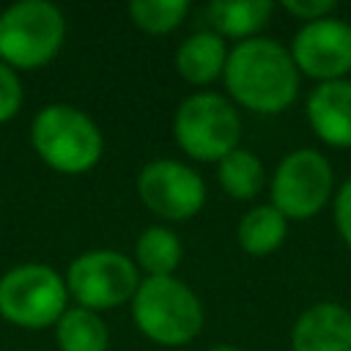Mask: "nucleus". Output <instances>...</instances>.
<instances>
[{
    "label": "nucleus",
    "instance_id": "obj_20",
    "mask_svg": "<svg viewBox=\"0 0 351 351\" xmlns=\"http://www.w3.org/2000/svg\"><path fill=\"white\" fill-rule=\"evenodd\" d=\"M22 82H19V74L16 69H11L8 63L0 60V123L11 121L19 107H22Z\"/></svg>",
    "mask_w": 351,
    "mask_h": 351
},
{
    "label": "nucleus",
    "instance_id": "obj_12",
    "mask_svg": "<svg viewBox=\"0 0 351 351\" xmlns=\"http://www.w3.org/2000/svg\"><path fill=\"white\" fill-rule=\"evenodd\" d=\"M304 115L321 143L332 148H351V80L315 82L307 93Z\"/></svg>",
    "mask_w": 351,
    "mask_h": 351
},
{
    "label": "nucleus",
    "instance_id": "obj_19",
    "mask_svg": "<svg viewBox=\"0 0 351 351\" xmlns=\"http://www.w3.org/2000/svg\"><path fill=\"white\" fill-rule=\"evenodd\" d=\"M189 11L186 0H134L129 3L132 22L151 36H165L176 30Z\"/></svg>",
    "mask_w": 351,
    "mask_h": 351
},
{
    "label": "nucleus",
    "instance_id": "obj_21",
    "mask_svg": "<svg viewBox=\"0 0 351 351\" xmlns=\"http://www.w3.org/2000/svg\"><path fill=\"white\" fill-rule=\"evenodd\" d=\"M332 219H335V230L351 250V176L332 195Z\"/></svg>",
    "mask_w": 351,
    "mask_h": 351
},
{
    "label": "nucleus",
    "instance_id": "obj_7",
    "mask_svg": "<svg viewBox=\"0 0 351 351\" xmlns=\"http://www.w3.org/2000/svg\"><path fill=\"white\" fill-rule=\"evenodd\" d=\"M66 280L44 263H22L0 277V315L22 329H44L66 313Z\"/></svg>",
    "mask_w": 351,
    "mask_h": 351
},
{
    "label": "nucleus",
    "instance_id": "obj_16",
    "mask_svg": "<svg viewBox=\"0 0 351 351\" xmlns=\"http://www.w3.org/2000/svg\"><path fill=\"white\" fill-rule=\"evenodd\" d=\"M55 340L60 351H107L110 335L99 313L85 307H66L55 324Z\"/></svg>",
    "mask_w": 351,
    "mask_h": 351
},
{
    "label": "nucleus",
    "instance_id": "obj_14",
    "mask_svg": "<svg viewBox=\"0 0 351 351\" xmlns=\"http://www.w3.org/2000/svg\"><path fill=\"white\" fill-rule=\"evenodd\" d=\"M274 5L269 0H214L206 8V16L217 36L222 38H255L266 27Z\"/></svg>",
    "mask_w": 351,
    "mask_h": 351
},
{
    "label": "nucleus",
    "instance_id": "obj_18",
    "mask_svg": "<svg viewBox=\"0 0 351 351\" xmlns=\"http://www.w3.org/2000/svg\"><path fill=\"white\" fill-rule=\"evenodd\" d=\"M134 261L148 277H173L181 263V239L162 225H151L134 244Z\"/></svg>",
    "mask_w": 351,
    "mask_h": 351
},
{
    "label": "nucleus",
    "instance_id": "obj_10",
    "mask_svg": "<svg viewBox=\"0 0 351 351\" xmlns=\"http://www.w3.org/2000/svg\"><path fill=\"white\" fill-rule=\"evenodd\" d=\"M137 192L148 211L162 219H192L206 203L203 178L184 162L154 159L137 176Z\"/></svg>",
    "mask_w": 351,
    "mask_h": 351
},
{
    "label": "nucleus",
    "instance_id": "obj_2",
    "mask_svg": "<svg viewBox=\"0 0 351 351\" xmlns=\"http://www.w3.org/2000/svg\"><path fill=\"white\" fill-rule=\"evenodd\" d=\"M137 329L159 346H184L203 329L197 293L176 277H145L132 296Z\"/></svg>",
    "mask_w": 351,
    "mask_h": 351
},
{
    "label": "nucleus",
    "instance_id": "obj_22",
    "mask_svg": "<svg viewBox=\"0 0 351 351\" xmlns=\"http://www.w3.org/2000/svg\"><path fill=\"white\" fill-rule=\"evenodd\" d=\"M282 8L304 25V22H315V19L332 16L337 11V3L335 0H285Z\"/></svg>",
    "mask_w": 351,
    "mask_h": 351
},
{
    "label": "nucleus",
    "instance_id": "obj_4",
    "mask_svg": "<svg viewBox=\"0 0 351 351\" xmlns=\"http://www.w3.org/2000/svg\"><path fill=\"white\" fill-rule=\"evenodd\" d=\"M66 38V19L47 0H19L0 14V60L11 69L47 66Z\"/></svg>",
    "mask_w": 351,
    "mask_h": 351
},
{
    "label": "nucleus",
    "instance_id": "obj_1",
    "mask_svg": "<svg viewBox=\"0 0 351 351\" xmlns=\"http://www.w3.org/2000/svg\"><path fill=\"white\" fill-rule=\"evenodd\" d=\"M222 80L230 99L244 110L277 115L296 101L302 74L285 44L255 36L228 52Z\"/></svg>",
    "mask_w": 351,
    "mask_h": 351
},
{
    "label": "nucleus",
    "instance_id": "obj_8",
    "mask_svg": "<svg viewBox=\"0 0 351 351\" xmlns=\"http://www.w3.org/2000/svg\"><path fill=\"white\" fill-rule=\"evenodd\" d=\"M140 288L137 266L115 250H90L69 263L66 291L85 310H110L129 302Z\"/></svg>",
    "mask_w": 351,
    "mask_h": 351
},
{
    "label": "nucleus",
    "instance_id": "obj_11",
    "mask_svg": "<svg viewBox=\"0 0 351 351\" xmlns=\"http://www.w3.org/2000/svg\"><path fill=\"white\" fill-rule=\"evenodd\" d=\"M291 351H351V310L335 299L304 307L291 329Z\"/></svg>",
    "mask_w": 351,
    "mask_h": 351
},
{
    "label": "nucleus",
    "instance_id": "obj_13",
    "mask_svg": "<svg viewBox=\"0 0 351 351\" xmlns=\"http://www.w3.org/2000/svg\"><path fill=\"white\" fill-rule=\"evenodd\" d=\"M228 60L225 38L214 30H197L189 38L181 41L176 49V71L189 85H208L217 77H222Z\"/></svg>",
    "mask_w": 351,
    "mask_h": 351
},
{
    "label": "nucleus",
    "instance_id": "obj_9",
    "mask_svg": "<svg viewBox=\"0 0 351 351\" xmlns=\"http://www.w3.org/2000/svg\"><path fill=\"white\" fill-rule=\"evenodd\" d=\"M299 74L315 82L346 80L351 74V22L343 16H324L304 22L288 47Z\"/></svg>",
    "mask_w": 351,
    "mask_h": 351
},
{
    "label": "nucleus",
    "instance_id": "obj_17",
    "mask_svg": "<svg viewBox=\"0 0 351 351\" xmlns=\"http://www.w3.org/2000/svg\"><path fill=\"white\" fill-rule=\"evenodd\" d=\"M217 178H219V186L230 197L252 200L266 184V170H263V162L258 159V154L239 145L236 151H230L228 156H222L217 162Z\"/></svg>",
    "mask_w": 351,
    "mask_h": 351
},
{
    "label": "nucleus",
    "instance_id": "obj_5",
    "mask_svg": "<svg viewBox=\"0 0 351 351\" xmlns=\"http://www.w3.org/2000/svg\"><path fill=\"white\" fill-rule=\"evenodd\" d=\"M173 137L178 148L197 162H219L239 148L241 118L230 99L200 90L181 101L173 118Z\"/></svg>",
    "mask_w": 351,
    "mask_h": 351
},
{
    "label": "nucleus",
    "instance_id": "obj_3",
    "mask_svg": "<svg viewBox=\"0 0 351 351\" xmlns=\"http://www.w3.org/2000/svg\"><path fill=\"white\" fill-rule=\"evenodd\" d=\"M30 140L36 154L58 173L80 176L101 159L99 126L71 104H47L30 123Z\"/></svg>",
    "mask_w": 351,
    "mask_h": 351
},
{
    "label": "nucleus",
    "instance_id": "obj_6",
    "mask_svg": "<svg viewBox=\"0 0 351 351\" xmlns=\"http://www.w3.org/2000/svg\"><path fill=\"white\" fill-rule=\"evenodd\" d=\"M271 206L285 219H310L332 203L335 195V170L326 154L318 148H293L288 151L269 181Z\"/></svg>",
    "mask_w": 351,
    "mask_h": 351
},
{
    "label": "nucleus",
    "instance_id": "obj_15",
    "mask_svg": "<svg viewBox=\"0 0 351 351\" xmlns=\"http://www.w3.org/2000/svg\"><path fill=\"white\" fill-rule=\"evenodd\" d=\"M285 236H288V219L271 203L252 206L239 219V228H236L239 247L247 255H258V258L261 255H271L274 250H280Z\"/></svg>",
    "mask_w": 351,
    "mask_h": 351
},
{
    "label": "nucleus",
    "instance_id": "obj_23",
    "mask_svg": "<svg viewBox=\"0 0 351 351\" xmlns=\"http://www.w3.org/2000/svg\"><path fill=\"white\" fill-rule=\"evenodd\" d=\"M206 351H244L239 346H214V348H206Z\"/></svg>",
    "mask_w": 351,
    "mask_h": 351
}]
</instances>
